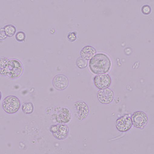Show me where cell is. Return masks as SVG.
<instances>
[{
    "label": "cell",
    "mask_w": 154,
    "mask_h": 154,
    "mask_svg": "<svg viewBox=\"0 0 154 154\" xmlns=\"http://www.w3.org/2000/svg\"><path fill=\"white\" fill-rule=\"evenodd\" d=\"M111 66V60L108 56L103 53L96 54L89 60V69L95 75L106 74L109 72Z\"/></svg>",
    "instance_id": "6da1fadb"
},
{
    "label": "cell",
    "mask_w": 154,
    "mask_h": 154,
    "mask_svg": "<svg viewBox=\"0 0 154 154\" xmlns=\"http://www.w3.org/2000/svg\"><path fill=\"white\" fill-rule=\"evenodd\" d=\"M23 71V66L19 60L16 59H9L5 68L3 76L10 79H17L21 75Z\"/></svg>",
    "instance_id": "7a4b0ae2"
},
{
    "label": "cell",
    "mask_w": 154,
    "mask_h": 154,
    "mask_svg": "<svg viewBox=\"0 0 154 154\" xmlns=\"http://www.w3.org/2000/svg\"><path fill=\"white\" fill-rule=\"evenodd\" d=\"M54 111L52 117L58 123L66 124L70 123L72 119L71 111L67 107L57 106L54 109Z\"/></svg>",
    "instance_id": "3957f363"
},
{
    "label": "cell",
    "mask_w": 154,
    "mask_h": 154,
    "mask_svg": "<svg viewBox=\"0 0 154 154\" xmlns=\"http://www.w3.org/2000/svg\"><path fill=\"white\" fill-rule=\"evenodd\" d=\"M4 111L8 114H14L19 110L21 103L19 98L11 95L5 97L2 103Z\"/></svg>",
    "instance_id": "277c9868"
},
{
    "label": "cell",
    "mask_w": 154,
    "mask_h": 154,
    "mask_svg": "<svg viewBox=\"0 0 154 154\" xmlns=\"http://www.w3.org/2000/svg\"><path fill=\"white\" fill-rule=\"evenodd\" d=\"M50 131L56 139L63 140L68 137L70 130L67 125L58 123L51 125Z\"/></svg>",
    "instance_id": "5b68a950"
},
{
    "label": "cell",
    "mask_w": 154,
    "mask_h": 154,
    "mask_svg": "<svg viewBox=\"0 0 154 154\" xmlns=\"http://www.w3.org/2000/svg\"><path fill=\"white\" fill-rule=\"evenodd\" d=\"M131 119L133 125L138 129L144 128L148 122L147 116L143 112H136L132 116Z\"/></svg>",
    "instance_id": "8992f818"
},
{
    "label": "cell",
    "mask_w": 154,
    "mask_h": 154,
    "mask_svg": "<svg viewBox=\"0 0 154 154\" xmlns=\"http://www.w3.org/2000/svg\"><path fill=\"white\" fill-rule=\"evenodd\" d=\"M75 112L74 116L78 121H81L85 119L89 112V107L84 102H76L74 104Z\"/></svg>",
    "instance_id": "52a82bcc"
},
{
    "label": "cell",
    "mask_w": 154,
    "mask_h": 154,
    "mask_svg": "<svg viewBox=\"0 0 154 154\" xmlns=\"http://www.w3.org/2000/svg\"><path fill=\"white\" fill-rule=\"evenodd\" d=\"M132 125L131 118L128 115L121 116L116 121V129L121 132L128 131L131 128Z\"/></svg>",
    "instance_id": "ba28073f"
},
{
    "label": "cell",
    "mask_w": 154,
    "mask_h": 154,
    "mask_svg": "<svg viewBox=\"0 0 154 154\" xmlns=\"http://www.w3.org/2000/svg\"><path fill=\"white\" fill-rule=\"evenodd\" d=\"M95 85L100 90L108 88L111 85V79L108 74L97 75L94 78Z\"/></svg>",
    "instance_id": "9c48e42d"
},
{
    "label": "cell",
    "mask_w": 154,
    "mask_h": 154,
    "mask_svg": "<svg viewBox=\"0 0 154 154\" xmlns=\"http://www.w3.org/2000/svg\"><path fill=\"white\" fill-rule=\"evenodd\" d=\"M114 97V92L109 88L100 90L97 94L98 100L102 104H107L112 102Z\"/></svg>",
    "instance_id": "30bf717a"
},
{
    "label": "cell",
    "mask_w": 154,
    "mask_h": 154,
    "mask_svg": "<svg viewBox=\"0 0 154 154\" xmlns=\"http://www.w3.org/2000/svg\"><path fill=\"white\" fill-rule=\"evenodd\" d=\"M52 84L54 88L57 90H64L69 85V79L64 75L59 74L53 78Z\"/></svg>",
    "instance_id": "8fae6325"
},
{
    "label": "cell",
    "mask_w": 154,
    "mask_h": 154,
    "mask_svg": "<svg viewBox=\"0 0 154 154\" xmlns=\"http://www.w3.org/2000/svg\"><path fill=\"white\" fill-rule=\"evenodd\" d=\"M96 50L91 46L87 45L83 48L80 52L81 57L86 60H90L96 54Z\"/></svg>",
    "instance_id": "7c38bea8"
},
{
    "label": "cell",
    "mask_w": 154,
    "mask_h": 154,
    "mask_svg": "<svg viewBox=\"0 0 154 154\" xmlns=\"http://www.w3.org/2000/svg\"><path fill=\"white\" fill-rule=\"evenodd\" d=\"M3 28L7 37H13L16 33V28L13 25H6Z\"/></svg>",
    "instance_id": "4fadbf2b"
},
{
    "label": "cell",
    "mask_w": 154,
    "mask_h": 154,
    "mask_svg": "<svg viewBox=\"0 0 154 154\" xmlns=\"http://www.w3.org/2000/svg\"><path fill=\"white\" fill-rule=\"evenodd\" d=\"M22 111L27 115L32 114L34 111V106L31 102L24 103L22 106Z\"/></svg>",
    "instance_id": "5bb4252c"
},
{
    "label": "cell",
    "mask_w": 154,
    "mask_h": 154,
    "mask_svg": "<svg viewBox=\"0 0 154 154\" xmlns=\"http://www.w3.org/2000/svg\"><path fill=\"white\" fill-rule=\"evenodd\" d=\"M76 64L77 66L81 69L85 68L88 65L87 60L81 57H78L77 59L76 60Z\"/></svg>",
    "instance_id": "9a60e30c"
},
{
    "label": "cell",
    "mask_w": 154,
    "mask_h": 154,
    "mask_svg": "<svg viewBox=\"0 0 154 154\" xmlns=\"http://www.w3.org/2000/svg\"><path fill=\"white\" fill-rule=\"evenodd\" d=\"M9 59L6 57H0V75L3 76L4 71L6 63Z\"/></svg>",
    "instance_id": "2e32d148"
},
{
    "label": "cell",
    "mask_w": 154,
    "mask_h": 154,
    "mask_svg": "<svg viewBox=\"0 0 154 154\" xmlns=\"http://www.w3.org/2000/svg\"><path fill=\"white\" fill-rule=\"evenodd\" d=\"M15 39L18 42H25L26 39V34L24 32L19 31L15 35Z\"/></svg>",
    "instance_id": "e0dca14e"
},
{
    "label": "cell",
    "mask_w": 154,
    "mask_h": 154,
    "mask_svg": "<svg viewBox=\"0 0 154 154\" xmlns=\"http://www.w3.org/2000/svg\"><path fill=\"white\" fill-rule=\"evenodd\" d=\"M142 12L145 15H148L150 14L152 11V9L149 5H144L142 8Z\"/></svg>",
    "instance_id": "ac0fdd59"
},
{
    "label": "cell",
    "mask_w": 154,
    "mask_h": 154,
    "mask_svg": "<svg viewBox=\"0 0 154 154\" xmlns=\"http://www.w3.org/2000/svg\"><path fill=\"white\" fill-rule=\"evenodd\" d=\"M67 38L69 41L71 42H73L75 41L77 38V33L75 32H72L68 34Z\"/></svg>",
    "instance_id": "d6986e66"
},
{
    "label": "cell",
    "mask_w": 154,
    "mask_h": 154,
    "mask_svg": "<svg viewBox=\"0 0 154 154\" xmlns=\"http://www.w3.org/2000/svg\"><path fill=\"white\" fill-rule=\"evenodd\" d=\"M7 37L3 27L0 28V40H4Z\"/></svg>",
    "instance_id": "ffe728a7"
},
{
    "label": "cell",
    "mask_w": 154,
    "mask_h": 154,
    "mask_svg": "<svg viewBox=\"0 0 154 154\" xmlns=\"http://www.w3.org/2000/svg\"><path fill=\"white\" fill-rule=\"evenodd\" d=\"M1 99H2V93H1V91H0V101H1Z\"/></svg>",
    "instance_id": "44dd1931"
}]
</instances>
